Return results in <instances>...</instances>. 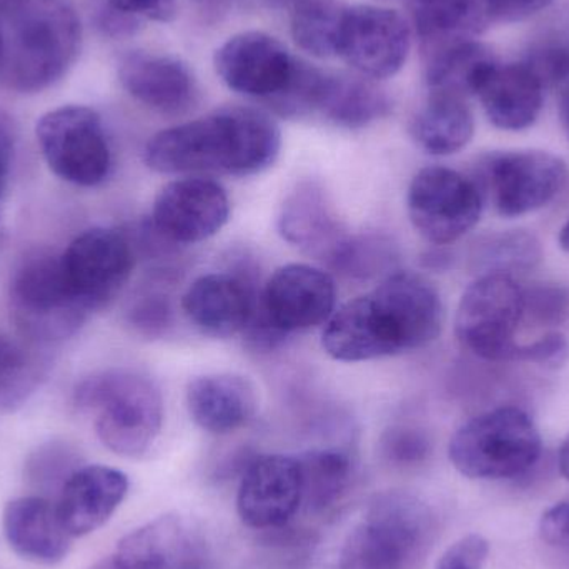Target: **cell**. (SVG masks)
<instances>
[{
  "label": "cell",
  "instance_id": "obj_1",
  "mask_svg": "<svg viewBox=\"0 0 569 569\" xmlns=\"http://www.w3.org/2000/svg\"><path fill=\"white\" fill-rule=\"evenodd\" d=\"M443 318L440 293L425 277L391 273L335 310L325 323L321 347L345 363L393 357L437 340Z\"/></svg>",
  "mask_w": 569,
  "mask_h": 569
},
{
  "label": "cell",
  "instance_id": "obj_2",
  "mask_svg": "<svg viewBox=\"0 0 569 569\" xmlns=\"http://www.w3.org/2000/svg\"><path fill=\"white\" fill-rule=\"evenodd\" d=\"M280 149L282 132L272 117L250 107H226L160 130L147 142L143 160L163 176L210 172L250 177L270 169Z\"/></svg>",
  "mask_w": 569,
  "mask_h": 569
},
{
  "label": "cell",
  "instance_id": "obj_3",
  "mask_svg": "<svg viewBox=\"0 0 569 569\" xmlns=\"http://www.w3.org/2000/svg\"><path fill=\"white\" fill-rule=\"evenodd\" d=\"M82 26L67 0L0 3V83L20 93L49 89L79 56Z\"/></svg>",
  "mask_w": 569,
  "mask_h": 569
},
{
  "label": "cell",
  "instance_id": "obj_4",
  "mask_svg": "<svg viewBox=\"0 0 569 569\" xmlns=\"http://www.w3.org/2000/svg\"><path fill=\"white\" fill-rule=\"evenodd\" d=\"M433 508L407 491H387L368 505L347 535L333 569H421L437 543Z\"/></svg>",
  "mask_w": 569,
  "mask_h": 569
},
{
  "label": "cell",
  "instance_id": "obj_5",
  "mask_svg": "<svg viewBox=\"0 0 569 569\" xmlns=\"http://www.w3.org/2000/svg\"><path fill=\"white\" fill-rule=\"evenodd\" d=\"M73 403L96 415L97 437L119 457H143L162 431V393L140 371L110 368L90 375L77 385Z\"/></svg>",
  "mask_w": 569,
  "mask_h": 569
},
{
  "label": "cell",
  "instance_id": "obj_6",
  "mask_svg": "<svg viewBox=\"0 0 569 569\" xmlns=\"http://www.w3.org/2000/svg\"><path fill=\"white\" fill-rule=\"evenodd\" d=\"M543 450L540 431L527 411L500 407L458 428L448 455L453 467L471 480H511L528 473Z\"/></svg>",
  "mask_w": 569,
  "mask_h": 569
},
{
  "label": "cell",
  "instance_id": "obj_7",
  "mask_svg": "<svg viewBox=\"0 0 569 569\" xmlns=\"http://www.w3.org/2000/svg\"><path fill=\"white\" fill-rule=\"evenodd\" d=\"M9 305L17 330L32 345L69 340L90 315L70 290L60 256L49 252L20 262L10 280Z\"/></svg>",
  "mask_w": 569,
  "mask_h": 569
},
{
  "label": "cell",
  "instance_id": "obj_8",
  "mask_svg": "<svg viewBox=\"0 0 569 569\" xmlns=\"http://www.w3.org/2000/svg\"><path fill=\"white\" fill-rule=\"evenodd\" d=\"M525 320V288L515 277L480 276L465 290L458 305V341L488 361H513L517 333Z\"/></svg>",
  "mask_w": 569,
  "mask_h": 569
},
{
  "label": "cell",
  "instance_id": "obj_9",
  "mask_svg": "<svg viewBox=\"0 0 569 569\" xmlns=\"http://www.w3.org/2000/svg\"><path fill=\"white\" fill-rule=\"evenodd\" d=\"M40 152L63 182L97 187L112 169V150L99 113L89 107L66 106L40 117L36 129Z\"/></svg>",
  "mask_w": 569,
  "mask_h": 569
},
{
  "label": "cell",
  "instance_id": "obj_10",
  "mask_svg": "<svg viewBox=\"0 0 569 569\" xmlns=\"http://www.w3.org/2000/svg\"><path fill=\"white\" fill-rule=\"evenodd\" d=\"M483 202L475 180L448 167H427L411 180L408 217L427 242L450 246L477 227Z\"/></svg>",
  "mask_w": 569,
  "mask_h": 569
},
{
  "label": "cell",
  "instance_id": "obj_11",
  "mask_svg": "<svg viewBox=\"0 0 569 569\" xmlns=\"http://www.w3.org/2000/svg\"><path fill=\"white\" fill-rule=\"evenodd\" d=\"M475 180L503 217H521L550 203L567 183V163L541 150L493 152L478 163Z\"/></svg>",
  "mask_w": 569,
  "mask_h": 569
},
{
  "label": "cell",
  "instance_id": "obj_12",
  "mask_svg": "<svg viewBox=\"0 0 569 569\" xmlns=\"http://www.w3.org/2000/svg\"><path fill=\"white\" fill-rule=\"evenodd\" d=\"M60 263L70 290L93 313L109 307L129 282L136 247L119 230L90 229L70 242Z\"/></svg>",
  "mask_w": 569,
  "mask_h": 569
},
{
  "label": "cell",
  "instance_id": "obj_13",
  "mask_svg": "<svg viewBox=\"0 0 569 569\" xmlns=\"http://www.w3.org/2000/svg\"><path fill=\"white\" fill-rule=\"evenodd\" d=\"M411 30L407 20L375 6L347 7L338 52L348 66L368 79H388L407 62Z\"/></svg>",
  "mask_w": 569,
  "mask_h": 569
},
{
  "label": "cell",
  "instance_id": "obj_14",
  "mask_svg": "<svg viewBox=\"0 0 569 569\" xmlns=\"http://www.w3.org/2000/svg\"><path fill=\"white\" fill-rule=\"evenodd\" d=\"M229 217L230 199L219 182L186 177L157 193L150 226L169 243L196 246L217 236Z\"/></svg>",
  "mask_w": 569,
  "mask_h": 569
},
{
  "label": "cell",
  "instance_id": "obj_15",
  "mask_svg": "<svg viewBox=\"0 0 569 569\" xmlns=\"http://www.w3.org/2000/svg\"><path fill=\"white\" fill-rule=\"evenodd\" d=\"M303 481L298 457H253L240 477L237 511L257 531L280 530L300 510Z\"/></svg>",
  "mask_w": 569,
  "mask_h": 569
},
{
  "label": "cell",
  "instance_id": "obj_16",
  "mask_svg": "<svg viewBox=\"0 0 569 569\" xmlns=\"http://www.w3.org/2000/svg\"><path fill=\"white\" fill-rule=\"evenodd\" d=\"M260 313L284 335L325 325L337 310V284L330 273L307 263H288L270 277Z\"/></svg>",
  "mask_w": 569,
  "mask_h": 569
},
{
  "label": "cell",
  "instance_id": "obj_17",
  "mask_svg": "<svg viewBox=\"0 0 569 569\" xmlns=\"http://www.w3.org/2000/svg\"><path fill=\"white\" fill-rule=\"evenodd\" d=\"M295 63L280 40L257 30L230 37L216 53L217 73L230 89L267 102L287 89Z\"/></svg>",
  "mask_w": 569,
  "mask_h": 569
},
{
  "label": "cell",
  "instance_id": "obj_18",
  "mask_svg": "<svg viewBox=\"0 0 569 569\" xmlns=\"http://www.w3.org/2000/svg\"><path fill=\"white\" fill-rule=\"evenodd\" d=\"M202 545L190 521L163 515L126 535L92 569H200Z\"/></svg>",
  "mask_w": 569,
  "mask_h": 569
},
{
  "label": "cell",
  "instance_id": "obj_19",
  "mask_svg": "<svg viewBox=\"0 0 569 569\" xmlns=\"http://www.w3.org/2000/svg\"><path fill=\"white\" fill-rule=\"evenodd\" d=\"M259 308L256 288L237 273L199 277L182 298L183 313L203 335L230 338L243 333Z\"/></svg>",
  "mask_w": 569,
  "mask_h": 569
},
{
  "label": "cell",
  "instance_id": "obj_20",
  "mask_svg": "<svg viewBox=\"0 0 569 569\" xmlns=\"http://www.w3.org/2000/svg\"><path fill=\"white\" fill-rule=\"evenodd\" d=\"M279 232L290 246L327 266L350 237L317 180H303L288 193L280 210Z\"/></svg>",
  "mask_w": 569,
  "mask_h": 569
},
{
  "label": "cell",
  "instance_id": "obj_21",
  "mask_svg": "<svg viewBox=\"0 0 569 569\" xmlns=\"http://www.w3.org/2000/svg\"><path fill=\"white\" fill-rule=\"evenodd\" d=\"M119 79L137 102L163 116H182L199 100L192 72L176 57L127 53L119 63Z\"/></svg>",
  "mask_w": 569,
  "mask_h": 569
},
{
  "label": "cell",
  "instance_id": "obj_22",
  "mask_svg": "<svg viewBox=\"0 0 569 569\" xmlns=\"http://www.w3.org/2000/svg\"><path fill=\"white\" fill-rule=\"evenodd\" d=\"M127 493L126 473L103 465H90L67 478L56 505L57 513L70 537H87L112 518Z\"/></svg>",
  "mask_w": 569,
  "mask_h": 569
},
{
  "label": "cell",
  "instance_id": "obj_23",
  "mask_svg": "<svg viewBox=\"0 0 569 569\" xmlns=\"http://www.w3.org/2000/svg\"><path fill=\"white\" fill-rule=\"evenodd\" d=\"M7 543L22 560L37 565L62 563L69 557L73 538L60 521L57 507L42 497H20L3 510Z\"/></svg>",
  "mask_w": 569,
  "mask_h": 569
},
{
  "label": "cell",
  "instance_id": "obj_24",
  "mask_svg": "<svg viewBox=\"0 0 569 569\" xmlns=\"http://www.w3.org/2000/svg\"><path fill=\"white\" fill-rule=\"evenodd\" d=\"M187 410L197 427L212 435H227L246 427L257 410V391L242 375H203L190 381Z\"/></svg>",
  "mask_w": 569,
  "mask_h": 569
},
{
  "label": "cell",
  "instance_id": "obj_25",
  "mask_svg": "<svg viewBox=\"0 0 569 569\" xmlns=\"http://www.w3.org/2000/svg\"><path fill=\"white\" fill-rule=\"evenodd\" d=\"M545 90L527 63H498L478 89L477 97L490 122L501 130L528 129L543 109Z\"/></svg>",
  "mask_w": 569,
  "mask_h": 569
},
{
  "label": "cell",
  "instance_id": "obj_26",
  "mask_svg": "<svg viewBox=\"0 0 569 569\" xmlns=\"http://www.w3.org/2000/svg\"><path fill=\"white\" fill-rule=\"evenodd\" d=\"M308 116L318 113L345 129H361L390 113V97L370 79L318 69Z\"/></svg>",
  "mask_w": 569,
  "mask_h": 569
},
{
  "label": "cell",
  "instance_id": "obj_27",
  "mask_svg": "<svg viewBox=\"0 0 569 569\" xmlns=\"http://www.w3.org/2000/svg\"><path fill=\"white\" fill-rule=\"evenodd\" d=\"M427 83L430 92L477 96L488 73L500 63L493 50L478 40H461L428 53Z\"/></svg>",
  "mask_w": 569,
  "mask_h": 569
},
{
  "label": "cell",
  "instance_id": "obj_28",
  "mask_svg": "<svg viewBox=\"0 0 569 569\" xmlns=\"http://www.w3.org/2000/svg\"><path fill=\"white\" fill-rule=\"evenodd\" d=\"M475 119L467 99L430 92L411 122L415 142L431 156H453L473 139Z\"/></svg>",
  "mask_w": 569,
  "mask_h": 569
},
{
  "label": "cell",
  "instance_id": "obj_29",
  "mask_svg": "<svg viewBox=\"0 0 569 569\" xmlns=\"http://www.w3.org/2000/svg\"><path fill=\"white\" fill-rule=\"evenodd\" d=\"M413 22L428 53L473 39L490 19L481 0H413Z\"/></svg>",
  "mask_w": 569,
  "mask_h": 569
},
{
  "label": "cell",
  "instance_id": "obj_30",
  "mask_svg": "<svg viewBox=\"0 0 569 569\" xmlns=\"http://www.w3.org/2000/svg\"><path fill=\"white\" fill-rule=\"evenodd\" d=\"M303 481V505L308 513L333 511L350 493L355 480L353 458L338 448H317L298 457Z\"/></svg>",
  "mask_w": 569,
  "mask_h": 569
},
{
  "label": "cell",
  "instance_id": "obj_31",
  "mask_svg": "<svg viewBox=\"0 0 569 569\" xmlns=\"http://www.w3.org/2000/svg\"><path fill=\"white\" fill-rule=\"evenodd\" d=\"M290 10L295 42L311 56H337L338 39L347 7L340 0H280Z\"/></svg>",
  "mask_w": 569,
  "mask_h": 569
},
{
  "label": "cell",
  "instance_id": "obj_32",
  "mask_svg": "<svg viewBox=\"0 0 569 569\" xmlns=\"http://www.w3.org/2000/svg\"><path fill=\"white\" fill-rule=\"evenodd\" d=\"M541 243L533 233L510 230L485 237L478 242L471 259L480 276L501 273L515 277V273L535 269L541 262Z\"/></svg>",
  "mask_w": 569,
  "mask_h": 569
},
{
  "label": "cell",
  "instance_id": "obj_33",
  "mask_svg": "<svg viewBox=\"0 0 569 569\" xmlns=\"http://www.w3.org/2000/svg\"><path fill=\"white\" fill-rule=\"evenodd\" d=\"M43 367L32 350L0 331V407L20 403L42 377Z\"/></svg>",
  "mask_w": 569,
  "mask_h": 569
},
{
  "label": "cell",
  "instance_id": "obj_34",
  "mask_svg": "<svg viewBox=\"0 0 569 569\" xmlns=\"http://www.w3.org/2000/svg\"><path fill=\"white\" fill-rule=\"evenodd\" d=\"M397 250L377 236H350L330 262V269L350 279L368 280L393 267Z\"/></svg>",
  "mask_w": 569,
  "mask_h": 569
},
{
  "label": "cell",
  "instance_id": "obj_35",
  "mask_svg": "<svg viewBox=\"0 0 569 569\" xmlns=\"http://www.w3.org/2000/svg\"><path fill=\"white\" fill-rule=\"evenodd\" d=\"M380 453L397 470H415L430 458L431 440L421 428L393 425L381 435Z\"/></svg>",
  "mask_w": 569,
  "mask_h": 569
},
{
  "label": "cell",
  "instance_id": "obj_36",
  "mask_svg": "<svg viewBox=\"0 0 569 569\" xmlns=\"http://www.w3.org/2000/svg\"><path fill=\"white\" fill-rule=\"evenodd\" d=\"M126 321L140 337H163L172 328V301L163 291L143 288L130 300L126 310Z\"/></svg>",
  "mask_w": 569,
  "mask_h": 569
},
{
  "label": "cell",
  "instance_id": "obj_37",
  "mask_svg": "<svg viewBox=\"0 0 569 569\" xmlns=\"http://www.w3.org/2000/svg\"><path fill=\"white\" fill-rule=\"evenodd\" d=\"M568 295L555 284H537L525 290V318L538 325H558L568 315Z\"/></svg>",
  "mask_w": 569,
  "mask_h": 569
},
{
  "label": "cell",
  "instance_id": "obj_38",
  "mask_svg": "<svg viewBox=\"0 0 569 569\" xmlns=\"http://www.w3.org/2000/svg\"><path fill=\"white\" fill-rule=\"evenodd\" d=\"M545 87L569 86V43H545L525 60Z\"/></svg>",
  "mask_w": 569,
  "mask_h": 569
},
{
  "label": "cell",
  "instance_id": "obj_39",
  "mask_svg": "<svg viewBox=\"0 0 569 569\" xmlns=\"http://www.w3.org/2000/svg\"><path fill=\"white\" fill-rule=\"evenodd\" d=\"M569 343L561 333H547L531 343L518 345L513 361H528L540 367L558 368L568 360Z\"/></svg>",
  "mask_w": 569,
  "mask_h": 569
},
{
  "label": "cell",
  "instance_id": "obj_40",
  "mask_svg": "<svg viewBox=\"0 0 569 569\" xmlns=\"http://www.w3.org/2000/svg\"><path fill=\"white\" fill-rule=\"evenodd\" d=\"M490 545L481 535L471 533L451 545L435 569H485Z\"/></svg>",
  "mask_w": 569,
  "mask_h": 569
},
{
  "label": "cell",
  "instance_id": "obj_41",
  "mask_svg": "<svg viewBox=\"0 0 569 569\" xmlns=\"http://www.w3.org/2000/svg\"><path fill=\"white\" fill-rule=\"evenodd\" d=\"M488 19L495 22H521L547 9L553 0H481Z\"/></svg>",
  "mask_w": 569,
  "mask_h": 569
},
{
  "label": "cell",
  "instance_id": "obj_42",
  "mask_svg": "<svg viewBox=\"0 0 569 569\" xmlns=\"http://www.w3.org/2000/svg\"><path fill=\"white\" fill-rule=\"evenodd\" d=\"M538 530H540L541 540L548 547L569 551V501H561L548 508L541 517Z\"/></svg>",
  "mask_w": 569,
  "mask_h": 569
},
{
  "label": "cell",
  "instance_id": "obj_43",
  "mask_svg": "<svg viewBox=\"0 0 569 569\" xmlns=\"http://www.w3.org/2000/svg\"><path fill=\"white\" fill-rule=\"evenodd\" d=\"M109 7L136 19L169 20L176 10V0H109Z\"/></svg>",
  "mask_w": 569,
  "mask_h": 569
},
{
  "label": "cell",
  "instance_id": "obj_44",
  "mask_svg": "<svg viewBox=\"0 0 569 569\" xmlns=\"http://www.w3.org/2000/svg\"><path fill=\"white\" fill-rule=\"evenodd\" d=\"M16 157V132L9 117L0 112V213L9 189L10 172Z\"/></svg>",
  "mask_w": 569,
  "mask_h": 569
},
{
  "label": "cell",
  "instance_id": "obj_45",
  "mask_svg": "<svg viewBox=\"0 0 569 569\" xmlns=\"http://www.w3.org/2000/svg\"><path fill=\"white\" fill-rule=\"evenodd\" d=\"M100 26L110 36H129V33L136 32L137 27H139V19L126 16V13L109 7L100 17Z\"/></svg>",
  "mask_w": 569,
  "mask_h": 569
},
{
  "label": "cell",
  "instance_id": "obj_46",
  "mask_svg": "<svg viewBox=\"0 0 569 569\" xmlns=\"http://www.w3.org/2000/svg\"><path fill=\"white\" fill-rule=\"evenodd\" d=\"M558 467H560L561 475L569 480V435L565 438L560 453H558Z\"/></svg>",
  "mask_w": 569,
  "mask_h": 569
},
{
  "label": "cell",
  "instance_id": "obj_47",
  "mask_svg": "<svg viewBox=\"0 0 569 569\" xmlns=\"http://www.w3.org/2000/svg\"><path fill=\"white\" fill-rule=\"evenodd\" d=\"M560 117H561V123H563L565 130H567V133L569 137V86L565 87L563 92H561Z\"/></svg>",
  "mask_w": 569,
  "mask_h": 569
},
{
  "label": "cell",
  "instance_id": "obj_48",
  "mask_svg": "<svg viewBox=\"0 0 569 569\" xmlns=\"http://www.w3.org/2000/svg\"><path fill=\"white\" fill-rule=\"evenodd\" d=\"M196 2L200 3V6L207 10H223L236 6V3H239L240 0H196Z\"/></svg>",
  "mask_w": 569,
  "mask_h": 569
},
{
  "label": "cell",
  "instance_id": "obj_49",
  "mask_svg": "<svg viewBox=\"0 0 569 569\" xmlns=\"http://www.w3.org/2000/svg\"><path fill=\"white\" fill-rule=\"evenodd\" d=\"M560 246L565 252L569 253V219L568 222L565 223L563 229L560 232Z\"/></svg>",
  "mask_w": 569,
  "mask_h": 569
}]
</instances>
